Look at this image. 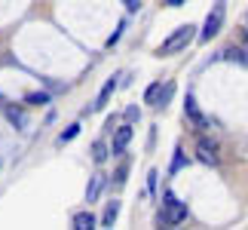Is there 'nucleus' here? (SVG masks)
<instances>
[{"label":"nucleus","instance_id":"obj_2","mask_svg":"<svg viewBox=\"0 0 248 230\" xmlns=\"http://www.w3.org/2000/svg\"><path fill=\"white\" fill-rule=\"evenodd\" d=\"M187 218V206L181 203V199L175 197V199H169V203H163V209L156 212V221L163 224V227H175V224H181Z\"/></svg>","mask_w":248,"mask_h":230},{"label":"nucleus","instance_id":"obj_21","mask_svg":"<svg viewBox=\"0 0 248 230\" xmlns=\"http://www.w3.org/2000/svg\"><path fill=\"white\" fill-rule=\"evenodd\" d=\"M138 117H141L138 108H126V120H129V123H138Z\"/></svg>","mask_w":248,"mask_h":230},{"label":"nucleus","instance_id":"obj_17","mask_svg":"<svg viewBox=\"0 0 248 230\" xmlns=\"http://www.w3.org/2000/svg\"><path fill=\"white\" fill-rule=\"evenodd\" d=\"M104 157H108V148H104V141H95V145H92V160H95V163H104Z\"/></svg>","mask_w":248,"mask_h":230},{"label":"nucleus","instance_id":"obj_7","mask_svg":"<svg viewBox=\"0 0 248 230\" xmlns=\"http://www.w3.org/2000/svg\"><path fill=\"white\" fill-rule=\"evenodd\" d=\"M117 80H120V74H113L110 80L101 86V92H98V99H95V104H92V108H104V104H108V99L113 95V89H117Z\"/></svg>","mask_w":248,"mask_h":230},{"label":"nucleus","instance_id":"obj_1","mask_svg":"<svg viewBox=\"0 0 248 230\" xmlns=\"http://www.w3.org/2000/svg\"><path fill=\"white\" fill-rule=\"evenodd\" d=\"M193 34H196V28H193V25H181L178 31H171V34H169V40L156 49V55H178L181 49H187V46H190Z\"/></svg>","mask_w":248,"mask_h":230},{"label":"nucleus","instance_id":"obj_3","mask_svg":"<svg viewBox=\"0 0 248 230\" xmlns=\"http://www.w3.org/2000/svg\"><path fill=\"white\" fill-rule=\"evenodd\" d=\"M221 25H224V3H215V9L208 13L205 25H202V31H199V40H202V43L215 40L217 31H221Z\"/></svg>","mask_w":248,"mask_h":230},{"label":"nucleus","instance_id":"obj_8","mask_svg":"<svg viewBox=\"0 0 248 230\" xmlns=\"http://www.w3.org/2000/svg\"><path fill=\"white\" fill-rule=\"evenodd\" d=\"M224 59L227 62H239L248 68V46H227L224 49Z\"/></svg>","mask_w":248,"mask_h":230},{"label":"nucleus","instance_id":"obj_14","mask_svg":"<svg viewBox=\"0 0 248 230\" xmlns=\"http://www.w3.org/2000/svg\"><path fill=\"white\" fill-rule=\"evenodd\" d=\"M80 129H83L80 123H71V126H68V129H64L62 135H59V145H68L71 138H77V135H80Z\"/></svg>","mask_w":248,"mask_h":230},{"label":"nucleus","instance_id":"obj_16","mask_svg":"<svg viewBox=\"0 0 248 230\" xmlns=\"http://www.w3.org/2000/svg\"><path fill=\"white\" fill-rule=\"evenodd\" d=\"M25 104H49V92H31V95H25Z\"/></svg>","mask_w":248,"mask_h":230},{"label":"nucleus","instance_id":"obj_18","mask_svg":"<svg viewBox=\"0 0 248 230\" xmlns=\"http://www.w3.org/2000/svg\"><path fill=\"white\" fill-rule=\"evenodd\" d=\"M184 163H187V160H184V150L175 148V157H171V172H178L181 166H184Z\"/></svg>","mask_w":248,"mask_h":230},{"label":"nucleus","instance_id":"obj_20","mask_svg":"<svg viewBox=\"0 0 248 230\" xmlns=\"http://www.w3.org/2000/svg\"><path fill=\"white\" fill-rule=\"evenodd\" d=\"M123 31H126V25H123V22H120V25H117V31H113V34L108 37V46H113V43H117V40H120V34H123Z\"/></svg>","mask_w":248,"mask_h":230},{"label":"nucleus","instance_id":"obj_23","mask_svg":"<svg viewBox=\"0 0 248 230\" xmlns=\"http://www.w3.org/2000/svg\"><path fill=\"white\" fill-rule=\"evenodd\" d=\"M138 6H141V0H126V9H129V13H138Z\"/></svg>","mask_w":248,"mask_h":230},{"label":"nucleus","instance_id":"obj_19","mask_svg":"<svg viewBox=\"0 0 248 230\" xmlns=\"http://www.w3.org/2000/svg\"><path fill=\"white\" fill-rule=\"evenodd\" d=\"M156 181H159L156 169H150V172H147V190H150V194H156Z\"/></svg>","mask_w":248,"mask_h":230},{"label":"nucleus","instance_id":"obj_4","mask_svg":"<svg viewBox=\"0 0 248 230\" xmlns=\"http://www.w3.org/2000/svg\"><path fill=\"white\" fill-rule=\"evenodd\" d=\"M196 157L199 163H205V166H217L221 163V148H217V141L215 138H199V145H196Z\"/></svg>","mask_w":248,"mask_h":230},{"label":"nucleus","instance_id":"obj_13","mask_svg":"<svg viewBox=\"0 0 248 230\" xmlns=\"http://www.w3.org/2000/svg\"><path fill=\"white\" fill-rule=\"evenodd\" d=\"M74 227H77V230H92V227H95V215H92V212L74 215Z\"/></svg>","mask_w":248,"mask_h":230},{"label":"nucleus","instance_id":"obj_24","mask_svg":"<svg viewBox=\"0 0 248 230\" xmlns=\"http://www.w3.org/2000/svg\"><path fill=\"white\" fill-rule=\"evenodd\" d=\"M184 0H166V6H181Z\"/></svg>","mask_w":248,"mask_h":230},{"label":"nucleus","instance_id":"obj_12","mask_svg":"<svg viewBox=\"0 0 248 230\" xmlns=\"http://www.w3.org/2000/svg\"><path fill=\"white\" fill-rule=\"evenodd\" d=\"M171 92H175V83L166 80L163 86H159V95H156V104H154V108H166V104L171 101Z\"/></svg>","mask_w":248,"mask_h":230},{"label":"nucleus","instance_id":"obj_5","mask_svg":"<svg viewBox=\"0 0 248 230\" xmlns=\"http://www.w3.org/2000/svg\"><path fill=\"white\" fill-rule=\"evenodd\" d=\"M184 114H187V120L193 123L199 132H205V129H208V120L202 117V111H199V104H196V99H193V92H187V95H184Z\"/></svg>","mask_w":248,"mask_h":230},{"label":"nucleus","instance_id":"obj_11","mask_svg":"<svg viewBox=\"0 0 248 230\" xmlns=\"http://www.w3.org/2000/svg\"><path fill=\"white\" fill-rule=\"evenodd\" d=\"M117 215H120V203H117V199H110V203L104 206V215H101V227H113V224H117Z\"/></svg>","mask_w":248,"mask_h":230},{"label":"nucleus","instance_id":"obj_6","mask_svg":"<svg viewBox=\"0 0 248 230\" xmlns=\"http://www.w3.org/2000/svg\"><path fill=\"white\" fill-rule=\"evenodd\" d=\"M132 132H135V129H132V123H129V126H120L117 132H113L110 150H113V153H123V150H126V148H129V141H132Z\"/></svg>","mask_w":248,"mask_h":230},{"label":"nucleus","instance_id":"obj_9","mask_svg":"<svg viewBox=\"0 0 248 230\" xmlns=\"http://www.w3.org/2000/svg\"><path fill=\"white\" fill-rule=\"evenodd\" d=\"M3 117H6L9 123H13V126H16V129H25V126H28V120H25V114H22V111H18V108H13V104H3Z\"/></svg>","mask_w":248,"mask_h":230},{"label":"nucleus","instance_id":"obj_22","mask_svg":"<svg viewBox=\"0 0 248 230\" xmlns=\"http://www.w3.org/2000/svg\"><path fill=\"white\" fill-rule=\"evenodd\" d=\"M126 172H129V169H126V163H123V166L117 169V175H113V181H117V184H123V181H126Z\"/></svg>","mask_w":248,"mask_h":230},{"label":"nucleus","instance_id":"obj_15","mask_svg":"<svg viewBox=\"0 0 248 230\" xmlns=\"http://www.w3.org/2000/svg\"><path fill=\"white\" fill-rule=\"evenodd\" d=\"M159 86H163V83H150L147 86V89H144V104H156V95H159Z\"/></svg>","mask_w":248,"mask_h":230},{"label":"nucleus","instance_id":"obj_10","mask_svg":"<svg viewBox=\"0 0 248 230\" xmlns=\"http://www.w3.org/2000/svg\"><path fill=\"white\" fill-rule=\"evenodd\" d=\"M101 184H104V175H101V172H95V175L89 178V190H86V203H95V199H98V194H101Z\"/></svg>","mask_w":248,"mask_h":230}]
</instances>
